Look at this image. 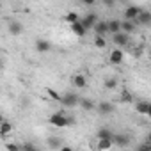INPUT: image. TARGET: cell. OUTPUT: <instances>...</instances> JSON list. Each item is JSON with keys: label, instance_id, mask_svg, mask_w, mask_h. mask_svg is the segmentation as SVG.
Here are the masks:
<instances>
[{"label": "cell", "instance_id": "cell-12", "mask_svg": "<svg viewBox=\"0 0 151 151\" xmlns=\"http://www.w3.org/2000/svg\"><path fill=\"white\" fill-rule=\"evenodd\" d=\"M69 29H71V32H73L75 36H78V37H84V36L87 34V29L82 25V22L75 23V25H69Z\"/></svg>", "mask_w": 151, "mask_h": 151}, {"label": "cell", "instance_id": "cell-6", "mask_svg": "<svg viewBox=\"0 0 151 151\" xmlns=\"http://www.w3.org/2000/svg\"><path fill=\"white\" fill-rule=\"evenodd\" d=\"M124 60V52L121 50V48H114L112 52H110V55H109V62L112 64V66H117V64H121Z\"/></svg>", "mask_w": 151, "mask_h": 151}, {"label": "cell", "instance_id": "cell-1", "mask_svg": "<svg viewBox=\"0 0 151 151\" xmlns=\"http://www.w3.org/2000/svg\"><path fill=\"white\" fill-rule=\"evenodd\" d=\"M48 123H50L52 126H55V128H66V126L73 124V117H68L64 112H55V114L50 116Z\"/></svg>", "mask_w": 151, "mask_h": 151}, {"label": "cell", "instance_id": "cell-25", "mask_svg": "<svg viewBox=\"0 0 151 151\" xmlns=\"http://www.w3.org/2000/svg\"><path fill=\"white\" fill-rule=\"evenodd\" d=\"M119 100H121L123 103H132V101H133V96H132V93H130V91H126V89H124V91L121 93V98H119Z\"/></svg>", "mask_w": 151, "mask_h": 151}, {"label": "cell", "instance_id": "cell-2", "mask_svg": "<svg viewBox=\"0 0 151 151\" xmlns=\"http://www.w3.org/2000/svg\"><path fill=\"white\" fill-rule=\"evenodd\" d=\"M80 96L78 94H75V93H66V94H62V98H60V105H64V107H77V105H80Z\"/></svg>", "mask_w": 151, "mask_h": 151}, {"label": "cell", "instance_id": "cell-27", "mask_svg": "<svg viewBox=\"0 0 151 151\" xmlns=\"http://www.w3.org/2000/svg\"><path fill=\"white\" fill-rule=\"evenodd\" d=\"M22 151H39V147H36L32 142H25V144L22 146Z\"/></svg>", "mask_w": 151, "mask_h": 151}, {"label": "cell", "instance_id": "cell-4", "mask_svg": "<svg viewBox=\"0 0 151 151\" xmlns=\"http://www.w3.org/2000/svg\"><path fill=\"white\" fill-rule=\"evenodd\" d=\"M98 23H100V18H98L96 13H87V14L82 18V25H84L87 30H89V29H94Z\"/></svg>", "mask_w": 151, "mask_h": 151}, {"label": "cell", "instance_id": "cell-16", "mask_svg": "<svg viewBox=\"0 0 151 151\" xmlns=\"http://www.w3.org/2000/svg\"><path fill=\"white\" fill-rule=\"evenodd\" d=\"M109 32H110L112 36L123 32V30H121V22H119V20H110V22H109Z\"/></svg>", "mask_w": 151, "mask_h": 151}, {"label": "cell", "instance_id": "cell-26", "mask_svg": "<svg viewBox=\"0 0 151 151\" xmlns=\"http://www.w3.org/2000/svg\"><path fill=\"white\" fill-rule=\"evenodd\" d=\"M94 46H96V48H100V50H103V48L107 46V39H105V37L96 36V37H94Z\"/></svg>", "mask_w": 151, "mask_h": 151}, {"label": "cell", "instance_id": "cell-7", "mask_svg": "<svg viewBox=\"0 0 151 151\" xmlns=\"http://www.w3.org/2000/svg\"><path fill=\"white\" fill-rule=\"evenodd\" d=\"M96 109H98L100 116H109V114L114 112V103H110V101H100L96 105Z\"/></svg>", "mask_w": 151, "mask_h": 151}, {"label": "cell", "instance_id": "cell-31", "mask_svg": "<svg viewBox=\"0 0 151 151\" xmlns=\"http://www.w3.org/2000/svg\"><path fill=\"white\" fill-rule=\"evenodd\" d=\"M60 151H75V149H73V147H69V146H64Z\"/></svg>", "mask_w": 151, "mask_h": 151}, {"label": "cell", "instance_id": "cell-15", "mask_svg": "<svg viewBox=\"0 0 151 151\" xmlns=\"http://www.w3.org/2000/svg\"><path fill=\"white\" fill-rule=\"evenodd\" d=\"M149 101H146V100H142V101H139L137 105H135V110L139 112V114H142V116H147V112H149Z\"/></svg>", "mask_w": 151, "mask_h": 151}, {"label": "cell", "instance_id": "cell-18", "mask_svg": "<svg viewBox=\"0 0 151 151\" xmlns=\"http://www.w3.org/2000/svg\"><path fill=\"white\" fill-rule=\"evenodd\" d=\"M22 30H23V25L20 22H9V34L18 36V34H22Z\"/></svg>", "mask_w": 151, "mask_h": 151}, {"label": "cell", "instance_id": "cell-20", "mask_svg": "<svg viewBox=\"0 0 151 151\" xmlns=\"http://www.w3.org/2000/svg\"><path fill=\"white\" fill-rule=\"evenodd\" d=\"M48 147H50V149H59V151H60L64 146H62V140H60L59 137H50V139H48Z\"/></svg>", "mask_w": 151, "mask_h": 151}, {"label": "cell", "instance_id": "cell-22", "mask_svg": "<svg viewBox=\"0 0 151 151\" xmlns=\"http://www.w3.org/2000/svg\"><path fill=\"white\" fill-rule=\"evenodd\" d=\"M0 132H2V135L6 137L7 133H11V132H13V124H11L9 121H6V119H4V121H2V126H0Z\"/></svg>", "mask_w": 151, "mask_h": 151}, {"label": "cell", "instance_id": "cell-34", "mask_svg": "<svg viewBox=\"0 0 151 151\" xmlns=\"http://www.w3.org/2000/svg\"><path fill=\"white\" fill-rule=\"evenodd\" d=\"M149 60H151V53H149Z\"/></svg>", "mask_w": 151, "mask_h": 151}, {"label": "cell", "instance_id": "cell-13", "mask_svg": "<svg viewBox=\"0 0 151 151\" xmlns=\"http://www.w3.org/2000/svg\"><path fill=\"white\" fill-rule=\"evenodd\" d=\"M36 50H37L39 53H46V52L52 50V45H50V41H46V39H37V41H36Z\"/></svg>", "mask_w": 151, "mask_h": 151}, {"label": "cell", "instance_id": "cell-23", "mask_svg": "<svg viewBox=\"0 0 151 151\" xmlns=\"http://www.w3.org/2000/svg\"><path fill=\"white\" fill-rule=\"evenodd\" d=\"M105 89H109V91H112V89H116L117 87V78H114V77H110V78H107L105 80Z\"/></svg>", "mask_w": 151, "mask_h": 151}, {"label": "cell", "instance_id": "cell-17", "mask_svg": "<svg viewBox=\"0 0 151 151\" xmlns=\"http://www.w3.org/2000/svg\"><path fill=\"white\" fill-rule=\"evenodd\" d=\"M121 30L124 34H133L135 32V22H128V20L121 22Z\"/></svg>", "mask_w": 151, "mask_h": 151}, {"label": "cell", "instance_id": "cell-24", "mask_svg": "<svg viewBox=\"0 0 151 151\" xmlns=\"http://www.w3.org/2000/svg\"><path fill=\"white\" fill-rule=\"evenodd\" d=\"M112 146H114L112 140H98V149H100V151H107V149H110Z\"/></svg>", "mask_w": 151, "mask_h": 151}, {"label": "cell", "instance_id": "cell-19", "mask_svg": "<svg viewBox=\"0 0 151 151\" xmlns=\"http://www.w3.org/2000/svg\"><path fill=\"white\" fill-rule=\"evenodd\" d=\"M64 20L69 23V25H75V23H78V22H82L80 20V14L78 13H75V11H71V13H68L66 16H64Z\"/></svg>", "mask_w": 151, "mask_h": 151}, {"label": "cell", "instance_id": "cell-32", "mask_svg": "<svg viewBox=\"0 0 151 151\" xmlns=\"http://www.w3.org/2000/svg\"><path fill=\"white\" fill-rule=\"evenodd\" d=\"M146 144H151V133L147 135V139H146Z\"/></svg>", "mask_w": 151, "mask_h": 151}, {"label": "cell", "instance_id": "cell-9", "mask_svg": "<svg viewBox=\"0 0 151 151\" xmlns=\"http://www.w3.org/2000/svg\"><path fill=\"white\" fill-rule=\"evenodd\" d=\"M71 84H73L75 87H78V89H84V87H87V78L84 77L82 73H77V75L71 78Z\"/></svg>", "mask_w": 151, "mask_h": 151}, {"label": "cell", "instance_id": "cell-14", "mask_svg": "<svg viewBox=\"0 0 151 151\" xmlns=\"http://www.w3.org/2000/svg\"><path fill=\"white\" fill-rule=\"evenodd\" d=\"M94 32H96V36H100V37H103L105 34H109V22H101V20H100V23L94 27Z\"/></svg>", "mask_w": 151, "mask_h": 151}, {"label": "cell", "instance_id": "cell-10", "mask_svg": "<svg viewBox=\"0 0 151 151\" xmlns=\"http://www.w3.org/2000/svg\"><path fill=\"white\" fill-rule=\"evenodd\" d=\"M112 142H114V146L124 147V146H128L130 139H128V135H124V133H114V139H112Z\"/></svg>", "mask_w": 151, "mask_h": 151}, {"label": "cell", "instance_id": "cell-29", "mask_svg": "<svg viewBox=\"0 0 151 151\" xmlns=\"http://www.w3.org/2000/svg\"><path fill=\"white\" fill-rule=\"evenodd\" d=\"M46 93H48V94H50V96H52L53 100H57V101H60V98H62V94H57V93H55L53 89H48Z\"/></svg>", "mask_w": 151, "mask_h": 151}, {"label": "cell", "instance_id": "cell-8", "mask_svg": "<svg viewBox=\"0 0 151 151\" xmlns=\"http://www.w3.org/2000/svg\"><path fill=\"white\" fill-rule=\"evenodd\" d=\"M96 137H98V140H112V139H114V132H112L110 128H107V126H101V128L98 130Z\"/></svg>", "mask_w": 151, "mask_h": 151}, {"label": "cell", "instance_id": "cell-3", "mask_svg": "<svg viewBox=\"0 0 151 151\" xmlns=\"http://www.w3.org/2000/svg\"><path fill=\"white\" fill-rule=\"evenodd\" d=\"M140 13H142V9H140L139 6H128V7L124 9V20H128V22H137V18L140 16Z\"/></svg>", "mask_w": 151, "mask_h": 151}, {"label": "cell", "instance_id": "cell-21", "mask_svg": "<svg viewBox=\"0 0 151 151\" xmlns=\"http://www.w3.org/2000/svg\"><path fill=\"white\" fill-rule=\"evenodd\" d=\"M80 107H82L84 110H87V112L96 109V105H94V101H93L91 98H82V100H80Z\"/></svg>", "mask_w": 151, "mask_h": 151}, {"label": "cell", "instance_id": "cell-28", "mask_svg": "<svg viewBox=\"0 0 151 151\" xmlns=\"http://www.w3.org/2000/svg\"><path fill=\"white\" fill-rule=\"evenodd\" d=\"M6 149H7V151H22V147H20L18 144H13V142H7V144H6Z\"/></svg>", "mask_w": 151, "mask_h": 151}, {"label": "cell", "instance_id": "cell-5", "mask_svg": "<svg viewBox=\"0 0 151 151\" xmlns=\"http://www.w3.org/2000/svg\"><path fill=\"white\" fill-rule=\"evenodd\" d=\"M112 43L119 48H124V46H130V34H124V32H119V34H114L112 36Z\"/></svg>", "mask_w": 151, "mask_h": 151}, {"label": "cell", "instance_id": "cell-11", "mask_svg": "<svg viewBox=\"0 0 151 151\" xmlns=\"http://www.w3.org/2000/svg\"><path fill=\"white\" fill-rule=\"evenodd\" d=\"M135 23H139V25H142V27L151 25V11L142 9V13H140V16L137 18V22H135Z\"/></svg>", "mask_w": 151, "mask_h": 151}, {"label": "cell", "instance_id": "cell-33", "mask_svg": "<svg viewBox=\"0 0 151 151\" xmlns=\"http://www.w3.org/2000/svg\"><path fill=\"white\" fill-rule=\"evenodd\" d=\"M147 117L151 119V105H149V112H147Z\"/></svg>", "mask_w": 151, "mask_h": 151}, {"label": "cell", "instance_id": "cell-30", "mask_svg": "<svg viewBox=\"0 0 151 151\" xmlns=\"http://www.w3.org/2000/svg\"><path fill=\"white\" fill-rule=\"evenodd\" d=\"M103 4H105V6H109V7H112V6H114V2H112V0H105Z\"/></svg>", "mask_w": 151, "mask_h": 151}]
</instances>
